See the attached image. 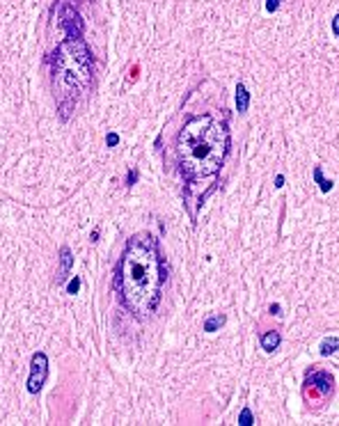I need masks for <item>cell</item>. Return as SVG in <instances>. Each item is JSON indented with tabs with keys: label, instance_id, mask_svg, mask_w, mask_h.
I'll list each match as a JSON object with an SVG mask.
<instances>
[{
	"label": "cell",
	"instance_id": "9a60e30c",
	"mask_svg": "<svg viewBox=\"0 0 339 426\" xmlns=\"http://www.w3.org/2000/svg\"><path fill=\"white\" fill-rule=\"evenodd\" d=\"M78 286H80V282H78V280H74V282L69 284V293H76V291H78Z\"/></svg>",
	"mask_w": 339,
	"mask_h": 426
},
{
	"label": "cell",
	"instance_id": "277c9868",
	"mask_svg": "<svg viewBox=\"0 0 339 426\" xmlns=\"http://www.w3.org/2000/svg\"><path fill=\"white\" fill-rule=\"evenodd\" d=\"M60 25L69 39H80L83 35V19L74 5H64L60 12Z\"/></svg>",
	"mask_w": 339,
	"mask_h": 426
},
{
	"label": "cell",
	"instance_id": "7a4b0ae2",
	"mask_svg": "<svg viewBox=\"0 0 339 426\" xmlns=\"http://www.w3.org/2000/svg\"><path fill=\"white\" fill-rule=\"evenodd\" d=\"M229 151V128L211 115L190 117L177 138L181 174L186 181H197L220 172Z\"/></svg>",
	"mask_w": 339,
	"mask_h": 426
},
{
	"label": "cell",
	"instance_id": "ba28073f",
	"mask_svg": "<svg viewBox=\"0 0 339 426\" xmlns=\"http://www.w3.org/2000/svg\"><path fill=\"white\" fill-rule=\"evenodd\" d=\"M60 259H62V264H60V273H58V282H64L67 280V273L71 270V252H69V247H62L60 250Z\"/></svg>",
	"mask_w": 339,
	"mask_h": 426
},
{
	"label": "cell",
	"instance_id": "7c38bea8",
	"mask_svg": "<svg viewBox=\"0 0 339 426\" xmlns=\"http://www.w3.org/2000/svg\"><path fill=\"white\" fill-rule=\"evenodd\" d=\"M239 424H243V426H250V424H252V412H250V408H243L241 417H239Z\"/></svg>",
	"mask_w": 339,
	"mask_h": 426
},
{
	"label": "cell",
	"instance_id": "9c48e42d",
	"mask_svg": "<svg viewBox=\"0 0 339 426\" xmlns=\"http://www.w3.org/2000/svg\"><path fill=\"white\" fill-rule=\"evenodd\" d=\"M314 179H317V183H319V188H321V193H330V188H332V181H328L323 177V167H321V165H317V167H314Z\"/></svg>",
	"mask_w": 339,
	"mask_h": 426
},
{
	"label": "cell",
	"instance_id": "e0dca14e",
	"mask_svg": "<svg viewBox=\"0 0 339 426\" xmlns=\"http://www.w3.org/2000/svg\"><path fill=\"white\" fill-rule=\"evenodd\" d=\"M271 314L279 316V314H282V307H279V305H271Z\"/></svg>",
	"mask_w": 339,
	"mask_h": 426
},
{
	"label": "cell",
	"instance_id": "52a82bcc",
	"mask_svg": "<svg viewBox=\"0 0 339 426\" xmlns=\"http://www.w3.org/2000/svg\"><path fill=\"white\" fill-rule=\"evenodd\" d=\"M248 105H250V92L245 90L243 82H239L236 85V110L243 115V112H248Z\"/></svg>",
	"mask_w": 339,
	"mask_h": 426
},
{
	"label": "cell",
	"instance_id": "4fadbf2b",
	"mask_svg": "<svg viewBox=\"0 0 339 426\" xmlns=\"http://www.w3.org/2000/svg\"><path fill=\"white\" fill-rule=\"evenodd\" d=\"M278 7H279V0H266V12L268 14H273Z\"/></svg>",
	"mask_w": 339,
	"mask_h": 426
},
{
	"label": "cell",
	"instance_id": "30bf717a",
	"mask_svg": "<svg viewBox=\"0 0 339 426\" xmlns=\"http://www.w3.org/2000/svg\"><path fill=\"white\" fill-rule=\"evenodd\" d=\"M339 348V337H328L321 342V355H330Z\"/></svg>",
	"mask_w": 339,
	"mask_h": 426
},
{
	"label": "cell",
	"instance_id": "d6986e66",
	"mask_svg": "<svg viewBox=\"0 0 339 426\" xmlns=\"http://www.w3.org/2000/svg\"><path fill=\"white\" fill-rule=\"evenodd\" d=\"M71 2H74V0H71ZM76 2H78V0H76Z\"/></svg>",
	"mask_w": 339,
	"mask_h": 426
},
{
	"label": "cell",
	"instance_id": "3957f363",
	"mask_svg": "<svg viewBox=\"0 0 339 426\" xmlns=\"http://www.w3.org/2000/svg\"><path fill=\"white\" fill-rule=\"evenodd\" d=\"M46 378H48V358L44 353H35L32 355V369H30V378H28V392L37 394L39 389L44 387Z\"/></svg>",
	"mask_w": 339,
	"mask_h": 426
},
{
	"label": "cell",
	"instance_id": "6da1fadb",
	"mask_svg": "<svg viewBox=\"0 0 339 426\" xmlns=\"http://www.w3.org/2000/svg\"><path fill=\"white\" fill-rule=\"evenodd\" d=\"M167 280V266L163 262L159 241L151 234L140 232L131 236L117 266L115 289L120 291L121 305L136 319H147L156 312Z\"/></svg>",
	"mask_w": 339,
	"mask_h": 426
},
{
	"label": "cell",
	"instance_id": "5bb4252c",
	"mask_svg": "<svg viewBox=\"0 0 339 426\" xmlns=\"http://www.w3.org/2000/svg\"><path fill=\"white\" fill-rule=\"evenodd\" d=\"M332 32H335V35L339 37V14L335 16V19H332Z\"/></svg>",
	"mask_w": 339,
	"mask_h": 426
},
{
	"label": "cell",
	"instance_id": "8992f818",
	"mask_svg": "<svg viewBox=\"0 0 339 426\" xmlns=\"http://www.w3.org/2000/svg\"><path fill=\"white\" fill-rule=\"evenodd\" d=\"M259 342H261V348H264L266 353H273L279 346L282 337H279L278 330H268V332H264V335H261V339H259Z\"/></svg>",
	"mask_w": 339,
	"mask_h": 426
},
{
	"label": "cell",
	"instance_id": "2e32d148",
	"mask_svg": "<svg viewBox=\"0 0 339 426\" xmlns=\"http://www.w3.org/2000/svg\"><path fill=\"white\" fill-rule=\"evenodd\" d=\"M106 142H108V144H117V142H120V138L113 133V135H108V138H106Z\"/></svg>",
	"mask_w": 339,
	"mask_h": 426
},
{
	"label": "cell",
	"instance_id": "8fae6325",
	"mask_svg": "<svg viewBox=\"0 0 339 426\" xmlns=\"http://www.w3.org/2000/svg\"><path fill=\"white\" fill-rule=\"evenodd\" d=\"M222 323H225V316L216 314V316H211V319H206V321H204V330H206V332H216Z\"/></svg>",
	"mask_w": 339,
	"mask_h": 426
},
{
	"label": "cell",
	"instance_id": "ac0fdd59",
	"mask_svg": "<svg viewBox=\"0 0 339 426\" xmlns=\"http://www.w3.org/2000/svg\"><path fill=\"white\" fill-rule=\"evenodd\" d=\"M275 186H278V188L284 186V177H282V174H278V177H275Z\"/></svg>",
	"mask_w": 339,
	"mask_h": 426
},
{
	"label": "cell",
	"instance_id": "5b68a950",
	"mask_svg": "<svg viewBox=\"0 0 339 426\" xmlns=\"http://www.w3.org/2000/svg\"><path fill=\"white\" fill-rule=\"evenodd\" d=\"M307 385H314L319 389V394H328L332 389V376L328 371H314L307 376Z\"/></svg>",
	"mask_w": 339,
	"mask_h": 426
}]
</instances>
